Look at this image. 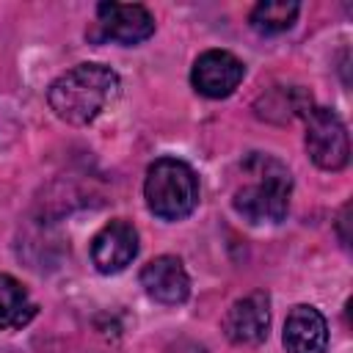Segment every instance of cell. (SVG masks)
<instances>
[{
    "instance_id": "obj_1",
    "label": "cell",
    "mask_w": 353,
    "mask_h": 353,
    "mask_svg": "<svg viewBox=\"0 0 353 353\" xmlns=\"http://www.w3.org/2000/svg\"><path fill=\"white\" fill-rule=\"evenodd\" d=\"M292 174L265 152H251L240 163V176L232 190L234 212L248 223H279L290 210Z\"/></svg>"
},
{
    "instance_id": "obj_2",
    "label": "cell",
    "mask_w": 353,
    "mask_h": 353,
    "mask_svg": "<svg viewBox=\"0 0 353 353\" xmlns=\"http://www.w3.org/2000/svg\"><path fill=\"white\" fill-rule=\"evenodd\" d=\"M119 94V74L105 63H77L52 80L47 102L52 113L74 127L91 124Z\"/></svg>"
},
{
    "instance_id": "obj_3",
    "label": "cell",
    "mask_w": 353,
    "mask_h": 353,
    "mask_svg": "<svg viewBox=\"0 0 353 353\" xmlns=\"http://www.w3.org/2000/svg\"><path fill=\"white\" fill-rule=\"evenodd\" d=\"M143 199L152 215L163 221H182L199 204V176L176 157H157L146 168Z\"/></svg>"
},
{
    "instance_id": "obj_4",
    "label": "cell",
    "mask_w": 353,
    "mask_h": 353,
    "mask_svg": "<svg viewBox=\"0 0 353 353\" xmlns=\"http://www.w3.org/2000/svg\"><path fill=\"white\" fill-rule=\"evenodd\" d=\"M306 152L323 171H339L350 160L347 130L331 108H309L306 113Z\"/></svg>"
},
{
    "instance_id": "obj_5",
    "label": "cell",
    "mask_w": 353,
    "mask_h": 353,
    "mask_svg": "<svg viewBox=\"0 0 353 353\" xmlns=\"http://www.w3.org/2000/svg\"><path fill=\"white\" fill-rule=\"evenodd\" d=\"M245 77V63L229 50H207L193 61L190 85L207 99H223Z\"/></svg>"
},
{
    "instance_id": "obj_6",
    "label": "cell",
    "mask_w": 353,
    "mask_h": 353,
    "mask_svg": "<svg viewBox=\"0 0 353 353\" xmlns=\"http://www.w3.org/2000/svg\"><path fill=\"white\" fill-rule=\"evenodd\" d=\"M97 28L102 39L132 47V44L146 41L154 33V17L141 3H99Z\"/></svg>"
},
{
    "instance_id": "obj_7",
    "label": "cell",
    "mask_w": 353,
    "mask_h": 353,
    "mask_svg": "<svg viewBox=\"0 0 353 353\" xmlns=\"http://www.w3.org/2000/svg\"><path fill=\"white\" fill-rule=\"evenodd\" d=\"M135 254H138V229L124 218L105 223L91 240V262L105 276L121 273L135 259Z\"/></svg>"
},
{
    "instance_id": "obj_8",
    "label": "cell",
    "mask_w": 353,
    "mask_h": 353,
    "mask_svg": "<svg viewBox=\"0 0 353 353\" xmlns=\"http://www.w3.org/2000/svg\"><path fill=\"white\" fill-rule=\"evenodd\" d=\"M268 328H270V298L262 290L237 298L223 317V334L234 345H259L268 336Z\"/></svg>"
},
{
    "instance_id": "obj_9",
    "label": "cell",
    "mask_w": 353,
    "mask_h": 353,
    "mask_svg": "<svg viewBox=\"0 0 353 353\" xmlns=\"http://www.w3.org/2000/svg\"><path fill=\"white\" fill-rule=\"evenodd\" d=\"M141 287L157 303L176 306V303L188 301V295H190V276H188V270H185L179 256L163 254V256H154V259H149L143 265Z\"/></svg>"
},
{
    "instance_id": "obj_10",
    "label": "cell",
    "mask_w": 353,
    "mask_h": 353,
    "mask_svg": "<svg viewBox=\"0 0 353 353\" xmlns=\"http://www.w3.org/2000/svg\"><path fill=\"white\" fill-rule=\"evenodd\" d=\"M287 353H325L328 347V323L320 309L309 303H298L290 309L281 334Z\"/></svg>"
},
{
    "instance_id": "obj_11",
    "label": "cell",
    "mask_w": 353,
    "mask_h": 353,
    "mask_svg": "<svg viewBox=\"0 0 353 353\" xmlns=\"http://www.w3.org/2000/svg\"><path fill=\"white\" fill-rule=\"evenodd\" d=\"M33 314H36V303L28 287L14 276L0 273V331L22 328L33 320Z\"/></svg>"
},
{
    "instance_id": "obj_12",
    "label": "cell",
    "mask_w": 353,
    "mask_h": 353,
    "mask_svg": "<svg viewBox=\"0 0 353 353\" xmlns=\"http://www.w3.org/2000/svg\"><path fill=\"white\" fill-rule=\"evenodd\" d=\"M298 11H301V6L292 3V0H265V3H256L251 8L248 22L256 33L273 36V33L290 30L292 22L298 19Z\"/></svg>"
},
{
    "instance_id": "obj_13",
    "label": "cell",
    "mask_w": 353,
    "mask_h": 353,
    "mask_svg": "<svg viewBox=\"0 0 353 353\" xmlns=\"http://www.w3.org/2000/svg\"><path fill=\"white\" fill-rule=\"evenodd\" d=\"M168 353H207V350L196 342H176V345L168 347Z\"/></svg>"
}]
</instances>
